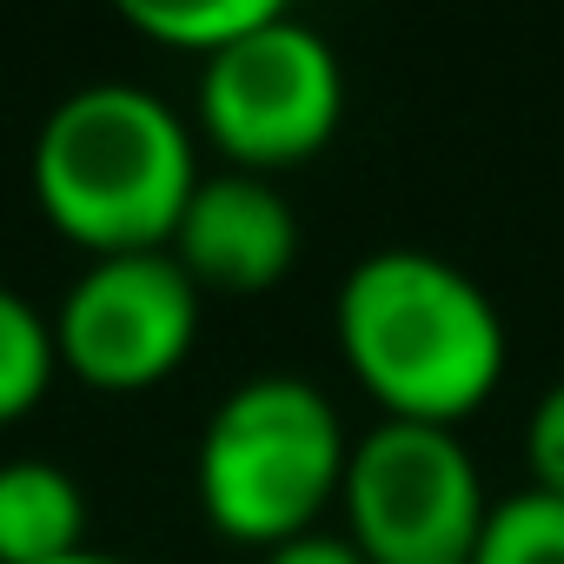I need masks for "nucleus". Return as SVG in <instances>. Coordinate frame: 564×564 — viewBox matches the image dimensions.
I'll use <instances>...</instances> for the list:
<instances>
[{"label": "nucleus", "mask_w": 564, "mask_h": 564, "mask_svg": "<svg viewBox=\"0 0 564 564\" xmlns=\"http://www.w3.org/2000/svg\"><path fill=\"white\" fill-rule=\"evenodd\" d=\"M524 465H531V485H538V491H557V498H564V372H557V379L538 392V405H531Z\"/></svg>", "instance_id": "obj_12"}, {"label": "nucleus", "mask_w": 564, "mask_h": 564, "mask_svg": "<svg viewBox=\"0 0 564 564\" xmlns=\"http://www.w3.org/2000/svg\"><path fill=\"white\" fill-rule=\"evenodd\" d=\"M199 286L166 252H94L74 279L54 319V352L74 379L100 392H147L160 386L199 339Z\"/></svg>", "instance_id": "obj_6"}, {"label": "nucleus", "mask_w": 564, "mask_h": 564, "mask_svg": "<svg viewBox=\"0 0 564 564\" xmlns=\"http://www.w3.org/2000/svg\"><path fill=\"white\" fill-rule=\"evenodd\" d=\"M279 0H127V21L166 47H186V54H219L226 41H239L246 28H259Z\"/></svg>", "instance_id": "obj_11"}, {"label": "nucleus", "mask_w": 564, "mask_h": 564, "mask_svg": "<svg viewBox=\"0 0 564 564\" xmlns=\"http://www.w3.org/2000/svg\"><path fill=\"white\" fill-rule=\"evenodd\" d=\"M259 564H366V557H359V544H352L346 531L313 524V531H300V538L265 544V551H259Z\"/></svg>", "instance_id": "obj_13"}, {"label": "nucleus", "mask_w": 564, "mask_h": 564, "mask_svg": "<svg viewBox=\"0 0 564 564\" xmlns=\"http://www.w3.org/2000/svg\"><path fill=\"white\" fill-rule=\"evenodd\" d=\"M471 564H564V498L538 485L491 498Z\"/></svg>", "instance_id": "obj_10"}, {"label": "nucleus", "mask_w": 564, "mask_h": 564, "mask_svg": "<svg viewBox=\"0 0 564 564\" xmlns=\"http://www.w3.org/2000/svg\"><path fill=\"white\" fill-rule=\"evenodd\" d=\"M339 511L366 564H471L491 498L458 425L379 419L346 452Z\"/></svg>", "instance_id": "obj_4"}, {"label": "nucleus", "mask_w": 564, "mask_h": 564, "mask_svg": "<svg viewBox=\"0 0 564 564\" xmlns=\"http://www.w3.org/2000/svg\"><path fill=\"white\" fill-rule=\"evenodd\" d=\"M333 333L386 419L458 425L505 379V319L478 279L425 246L359 252L339 279Z\"/></svg>", "instance_id": "obj_1"}, {"label": "nucleus", "mask_w": 564, "mask_h": 564, "mask_svg": "<svg viewBox=\"0 0 564 564\" xmlns=\"http://www.w3.org/2000/svg\"><path fill=\"white\" fill-rule=\"evenodd\" d=\"M346 452L352 438L339 405L306 372H252L206 412L193 452L199 505L226 538L265 551L326 518L346 478Z\"/></svg>", "instance_id": "obj_3"}, {"label": "nucleus", "mask_w": 564, "mask_h": 564, "mask_svg": "<svg viewBox=\"0 0 564 564\" xmlns=\"http://www.w3.org/2000/svg\"><path fill=\"white\" fill-rule=\"evenodd\" d=\"M54 319L0 279V419H21L28 405H41V392L54 386Z\"/></svg>", "instance_id": "obj_9"}, {"label": "nucleus", "mask_w": 564, "mask_h": 564, "mask_svg": "<svg viewBox=\"0 0 564 564\" xmlns=\"http://www.w3.org/2000/svg\"><path fill=\"white\" fill-rule=\"evenodd\" d=\"M166 252L193 272V286L206 293H259L272 279H286L300 259V213L293 199L272 186V173L246 166H213L199 173Z\"/></svg>", "instance_id": "obj_7"}, {"label": "nucleus", "mask_w": 564, "mask_h": 564, "mask_svg": "<svg viewBox=\"0 0 564 564\" xmlns=\"http://www.w3.org/2000/svg\"><path fill=\"white\" fill-rule=\"evenodd\" d=\"M54 564H133V557H120V551H94V544H80V551H67V557H54Z\"/></svg>", "instance_id": "obj_14"}, {"label": "nucleus", "mask_w": 564, "mask_h": 564, "mask_svg": "<svg viewBox=\"0 0 564 564\" xmlns=\"http://www.w3.org/2000/svg\"><path fill=\"white\" fill-rule=\"evenodd\" d=\"M87 544V491L54 458H0V564H54Z\"/></svg>", "instance_id": "obj_8"}, {"label": "nucleus", "mask_w": 564, "mask_h": 564, "mask_svg": "<svg viewBox=\"0 0 564 564\" xmlns=\"http://www.w3.org/2000/svg\"><path fill=\"white\" fill-rule=\"evenodd\" d=\"M339 113L346 67L333 41L286 8L199 61V127L246 173L313 160L339 133Z\"/></svg>", "instance_id": "obj_5"}, {"label": "nucleus", "mask_w": 564, "mask_h": 564, "mask_svg": "<svg viewBox=\"0 0 564 564\" xmlns=\"http://www.w3.org/2000/svg\"><path fill=\"white\" fill-rule=\"evenodd\" d=\"M28 180L41 213L87 252L166 246L193 186L199 147L180 107L140 80H87L61 94L34 133Z\"/></svg>", "instance_id": "obj_2"}]
</instances>
